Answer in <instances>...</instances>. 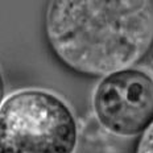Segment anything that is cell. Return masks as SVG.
Here are the masks:
<instances>
[{"instance_id": "obj_1", "label": "cell", "mask_w": 153, "mask_h": 153, "mask_svg": "<svg viewBox=\"0 0 153 153\" xmlns=\"http://www.w3.org/2000/svg\"><path fill=\"white\" fill-rule=\"evenodd\" d=\"M45 33L53 53L79 74L107 76L132 69L153 46V3L49 1Z\"/></svg>"}, {"instance_id": "obj_2", "label": "cell", "mask_w": 153, "mask_h": 153, "mask_svg": "<svg viewBox=\"0 0 153 153\" xmlns=\"http://www.w3.org/2000/svg\"><path fill=\"white\" fill-rule=\"evenodd\" d=\"M78 124L70 106L45 88H23L0 106V153H75Z\"/></svg>"}, {"instance_id": "obj_3", "label": "cell", "mask_w": 153, "mask_h": 153, "mask_svg": "<svg viewBox=\"0 0 153 153\" xmlns=\"http://www.w3.org/2000/svg\"><path fill=\"white\" fill-rule=\"evenodd\" d=\"M92 110L108 132L141 136L153 123V78L133 68L103 76L92 92Z\"/></svg>"}, {"instance_id": "obj_4", "label": "cell", "mask_w": 153, "mask_h": 153, "mask_svg": "<svg viewBox=\"0 0 153 153\" xmlns=\"http://www.w3.org/2000/svg\"><path fill=\"white\" fill-rule=\"evenodd\" d=\"M135 153H153V123L140 136Z\"/></svg>"}, {"instance_id": "obj_5", "label": "cell", "mask_w": 153, "mask_h": 153, "mask_svg": "<svg viewBox=\"0 0 153 153\" xmlns=\"http://www.w3.org/2000/svg\"><path fill=\"white\" fill-rule=\"evenodd\" d=\"M4 99H5V81H4L1 70H0V106L3 104Z\"/></svg>"}]
</instances>
